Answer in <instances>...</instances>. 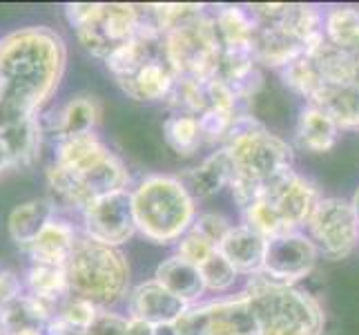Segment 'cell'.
I'll list each match as a JSON object with an SVG mask.
<instances>
[{
	"label": "cell",
	"mask_w": 359,
	"mask_h": 335,
	"mask_svg": "<svg viewBox=\"0 0 359 335\" xmlns=\"http://www.w3.org/2000/svg\"><path fill=\"white\" fill-rule=\"evenodd\" d=\"M165 54L179 79H217L224 45L215 27L212 11L196 5L188 16L165 34Z\"/></svg>",
	"instance_id": "cell-8"
},
{
	"label": "cell",
	"mask_w": 359,
	"mask_h": 335,
	"mask_svg": "<svg viewBox=\"0 0 359 335\" xmlns=\"http://www.w3.org/2000/svg\"><path fill=\"white\" fill-rule=\"evenodd\" d=\"M128 320L130 317L109 311V308H103V311L96 315V320L92 322V324L85 331H81V335H126Z\"/></svg>",
	"instance_id": "cell-32"
},
{
	"label": "cell",
	"mask_w": 359,
	"mask_h": 335,
	"mask_svg": "<svg viewBox=\"0 0 359 335\" xmlns=\"http://www.w3.org/2000/svg\"><path fill=\"white\" fill-rule=\"evenodd\" d=\"M101 311H103V308H98L94 302L85 300V297L69 295L67 300H65L63 304H60L58 315L63 317V320L67 322V324L81 335V331L88 329Z\"/></svg>",
	"instance_id": "cell-29"
},
{
	"label": "cell",
	"mask_w": 359,
	"mask_h": 335,
	"mask_svg": "<svg viewBox=\"0 0 359 335\" xmlns=\"http://www.w3.org/2000/svg\"><path fill=\"white\" fill-rule=\"evenodd\" d=\"M98 121H101V105L94 96H74L58 110L54 132L56 139L63 136H76L96 132Z\"/></svg>",
	"instance_id": "cell-25"
},
{
	"label": "cell",
	"mask_w": 359,
	"mask_h": 335,
	"mask_svg": "<svg viewBox=\"0 0 359 335\" xmlns=\"http://www.w3.org/2000/svg\"><path fill=\"white\" fill-rule=\"evenodd\" d=\"M188 304L181 302L177 295H172L168 289L152 277L147 282L136 284L128 295V311L130 317L141 320L156 329H170L181 320L188 311Z\"/></svg>",
	"instance_id": "cell-14"
},
{
	"label": "cell",
	"mask_w": 359,
	"mask_h": 335,
	"mask_svg": "<svg viewBox=\"0 0 359 335\" xmlns=\"http://www.w3.org/2000/svg\"><path fill=\"white\" fill-rule=\"evenodd\" d=\"M0 139H3L7 145L14 168L32 166L41 152V139H43L39 117L0 126Z\"/></svg>",
	"instance_id": "cell-24"
},
{
	"label": "cell",
	"mask_w": 359,
	"mask_h": 335,
	"mask_svg": "<svg viewBox=\"0 0 359 335\" xmlns=\"http://www.w3.org/2000/svg\"><path fill=\"white\" fill-rule=\"evenodd\" d=\"M163 139L179 157H192L205 145L199 117L183 114V112H172L165 119Z\"/></svg>",
	"instance_id": "cell-26"
},
{
	"label": "cell",
	"mask_w": 359,
	"mask_h": 335,
	"mask_svg": "<svg viewBox=\"0 0 359 335\" xmlns=\"http://www.w3.org/2000/svg\"><path fill=\"white\" fill-rule=\"evenodd\" d=\"M215 253H217V246H212L203 237V235H199L196 230L190 228L177 242V253L175 255H179L181 259H185V262H190V264L201 268Z\"/></svg>",
	"instance_id": "cell-30"
},
{
	"label": "cell",
	"mask_w": 359,
	"mask_h": 335,
	"mask_svg": "<svg viewBox=\"0 0 359 335\" xmlns=\"http://www.w3.org/2000/svg\"><path fill=\"white\" fill-rule=\"evenodd\" d=\"M58 215L56 206L52 204L49 197H41V199H29L20 206H16L9 213L7 219V230L9 237L18 248L27 251L32 242L43 232V228L49 221Z\"/></svg>",
	"instance_id": "cell-21"
},
{
	"label": "cell",
	"mask_w": 359,
	"mask_h": 335,
	"mask_svg": "<svg viewBox=\"0 0 359 335\" xmlns=\"http://www.w3.org/2000/svg\"><path fill=\"white\" fill-rule=\"evenodd\" d=\"M25 289H27V295L43 302L49 311L56 315L60 304L69 297V284H67L65 266L32 264L27 275H25Z\"/></svg>",
	"instance_id": "cell-23"
},
{
	"label": "cell",
	"mask_w": 359,
	"mask_h": 335,
	"mask_svg": "<svg viewBox=\"0 0 359 335\" xmlns=\"http://www.w3.org/2000/svg\"><path fill=\"white\" fill-rule=\"evenodd\" d=\"M158 335H172V333H170V329H161Z\"/></svg>",
	"instance_id": "cell-37"
},
{
	"label": "cell",
	"mask_w": 359,
	"mask_h": 335,
	"mask_svg": "<svg viewBox=\"0 0 359 335\" xmlns=\"http://www.w3.org/2000/svg\"><path fill=\"white\" fill-rule=\"evenodd\" d=\"M339 134L341 130L335 123V119L326 114L321 107L308 105V103L306 107H302L299 119H297V126H294V141L304 152L324 155L332 150L339 139Z\"/></svg>",
	"instance_id": "cell-19"
},
{
	"label": "cell",
	"mask_w": 359,
	"mask_h": 335,
	"mask_svg": "<svg viewBox=\"0 0 359 335\" xmlns=\"http://www.w3.org/2000/svg\"><path fill=\"white\" fill-rule=\"evenodd\" d=\"M319 199L321 195L317 185L308 177L299 175L297 170L290 172L286 179L272 185L262 197V202H266L272 208V213L277 215L283 232H297L306 228Z\"/></svg>",
	"instance_id": "cell-13"
},
{
	"label": "cell",
	"mask_w": 359,
	"mask_h": 335,
	"mask_svg": "<svg viewBox=\"0 0 359 335\" xmlns=\"http://www.w3.org/2000/svg\"><path fill=\"white\" fill-rule=\"evenodd\" d=\"M154 280L188 306L199 304L201 295L208 293L201 268L185 262L179 255H170L168 259H163L154 270Z\"/></svg>",
	"instance_id": "cell-20"
},
{
	"label": "cell",
	"mask_w": 359,
	"mask_h": 335,
	"mask_svg": "<svg viewBox=\"0 0 359 335\" xmlns=\"http://www.w3.org/2000/svg\"><path fill=\"white\" fill-rule=\"evenodd\" d=\"M109 155H112V150L98 139V134L88 132V134L56 139L54 164L60 166L63 170H67V172H72L74 177H83L85 172L96 168Z\"/></svg>",
	"instance_id": "cell-17"
},
{
	"label": "cell",
	"mask_w": 359,
	"mask_h": 335,
	"mask_svg": "<svg viewBox=\"0 0 359 335\" xmlns=\"http://www.w3.org/2000/svg\"><path fill=\"white\" fill-rule=\"evenodd\" d=\"M132 210L141 237L170 246L194 226L196 199L179 177L150 175L132 188Z\"/></svg>",
	"instance_id": "cell-3"
},
{
	"label": "cell",
	"mask_w": 359,
	"mask_h": 335,
	"mask_svg": "<svg viewBox=\"0 0 359 335\" xmlns=\"http://www.w3.org/2000/svg\"><path fill=\"white\" fill-rule=\"evenodd\" d=\"M212 18L226 52H252L257 22L250 9L239 5H224L212 11Z\"/></svg>",
	"instance_id": "cell-22"
},
{
	"label": "cell",
	"mask_w": 359,
	"mask_h": 335,
	"mask_svg": "<svg viewBox=\"0 0 359 335\" xmlns=\"http://www.w3.org/2000/svg\"><path fill=\"white\" fill-rule=\"evenodd\" d=\"M351 204H353V208H355V213H357V219H359V188L355 190V195H353V199H351Z\"/></svg>",
	"instance_id": "cell-36"
},
{
	"label": "cell",
	"mask_w": 359,
	"mask_h": 335,
	"mask_svg": "<svg viewBox=\"0 0 359 335\" xmlns=\"http://www.w3.org/2000/svg\"><path fill=\"white\" fill-rule=\"evenodd\" d=\"M65 18L76 32L85 52L109 58L118 47L132 41L145 20V5L126 3H69Z\"/></svg>",
	"instance_id": "cell-7"
},
{
	"label": "cell",
	"mask_w": 359,
	"mask_h": 335,
	"mask_svg": "<svg viewBox=\"0 0 359 335\" xmlns=\"http://www.w3.org/2000/svg\"><path fill=\"white\" fill-rule=\"evenodd\" d=\"M326 39L335 45H359V9L337 5L324 11Z\"/></svg>",
	"instance_id": "cell-27"
},
{
	"label": "cell",
	"mask_w": 359,
	"mask_h": 335,
	"mask_svg": "<svg viewBox=\"0 0 359 335\" xmlns=\"http://www.w3.org/2000/svg\"><path fill=\"white\" fill-rule=\"evenodd\" d=\"M69 295L85 297L98 308H112L130 295V266L121 248L81 235L65 264Z\"/></svg>",
	"instance_id": "cell-6"
},
{
	"label": "cell",
	"mask_w": 359,
	"mask_h": 335,
	"mask_svg": "<svg viewBox=\"0 0 359 335\" xmlns=\"http://www.w3.org/2000/svg\"><path fill=\"white\" fill-rule=\"evenodd\" d=\"M7 168H14V164H11V155H9V150H7L5 141L0 139V172L7 170Z\"/></svg>",
	"instance_id": "cell-35"
},
{
	"label": "cell",
	"mask_w": 359,
	"mask_h": 335,
	"mask_svg": "<svg viewBox=\"0 0 359 335\" xmlns=\"http://www.w3.org/2000/svg\"><path fill=\"white\" fill-rule=\"evenodd\" d=\"M172 335H257V320L248 295L221 297L212 302H199L181 315Z\"/></svg>",
	"instance_id": "cell-10"
},
{
	"label": "cell",
	"mask_w": 359,
	"mask_h": 335,
	"mask_svg": "<svg viewBox=\"0 0 359 335\" xmlns=\"http://www.w3.org/2000/svg\"><path fill=\"white\" fill-rule=\"evenodd\" d=\"M306 56L317 79L306 103L330 114L341 132H359V45H335L326 39Z\"/></svg>",
	"instance_id": "cell-4"
},
{
	"label": "cell",
	"mask_w": 359,
	"mask_h": 335,
	"mask_svg": "<svg viewBox=\"0 0 359 335\" xmlns=\"http://www.w3.org/2000/svg\"><path fill=\"white\" fill-rule=\"evenodd\" d=\"M161 329L152 327V324H147V322H141V320H134L130 317L128 320V331L126 335H158Z\"/></svg>",
	"instance_id": "cell-34"
},
{
	"label": "cell",
	"mask_w": 359,
	"mask_h": 335,
	"mask_svg": "<svg viewBox=\"0 0 359 335\" xmlns=\"http://www.w3.org/2000/svg\"><path fill=\"white\" fill-rule=\"evenodd\" d=\"M224 147L232 164L228 188L239 210L257 204L272 185L294 172V152L290 143L268 132L248 112L237 117Z\"/></svg>",
	"instance_id": "cell-2"
},
{
	"label": "cell",
	"mask_w": 359,
	"mask_h": 335,
	"mask_svg": "<svg viewBox=\"0 0 359 335\" xmlns=\"http://www.w3.org/2000/svg\"><path fill=\"white\" fill-rule=\"evenodd\" d=\"M306 235L317 246L319 257L328 262L351 257L359 244V219L353 204L341 197H321L306 223Z\"/></svg>",
	"instance_id": "cell-9"
},
{
	"label": "cell",
	"mask_w": 359,
	"mask_h": 335,
	"mask_svg": "<svg viewBox=\"0 0 359 335\" xmlns=\"http://www.w3.org/2000/svg\"><path fill=\"white\" fill-rule=\"evenodd\" d=\"M266 246H268V239L264 235H259L252 228L239 223V226H232V230L226 235V239L219 244L217 251L237 268L239 275L252 277V275H259L264 268Z\"/></svg>",
	"instance_id": "cell-16"
},
{
	"label": "cell",
	"mask_w": 359,
	"mask_h": 335,
	"mask_svg": "<svg viewBox=\"0 0 359 335\" xmlns=\"http://www.w3.org/2000/svg\"><path fill=\"white\" fill-rule=\"evenodd\" d=\"M67 47L49 27H20L0 39V126L39 117L65 74Z\"/></svg>",
	"instance_id": "cell-1"
},
{
	"label": "cell",
	"mask_w": 359,
	"mask_h": 335,
	"mask_svg": "<svg viewBox=\"0 0 359 335\" xmlns=\"http://www.w3.org/2000/svg\"><path fill=\"white\" fill-rule=\"evenodd\" d=\"M81 232L94 242L121 248L136 235L132 190H116L98 197L81 213Z\"/></svg>",
	"instance_id": "cell-11"
},
{
	"label": "cell",
	"mask_w": 359,
	"mask_h": 335,
	"mask_svg": "<svg viewBox=\"0 0 359 335\" xmlns=\"http://www.w3.org/2000/svg\"><path fill=\"white\" fill-rule=\"evenodd\" d=\"M248 295L257 320V335H321L326 313L317 297L297 287L270 282L266 275L248 277Z\"/></svg>",
	"instance_id": "cell-5"
},
{
	"label": "cell",
	"mask_w": 359,
	"mask_h": 335,
	"mask_svg": "<svg viewBox=\"0 0 359 335\" xmlns=\"http://www.w3.org/2000/svg\"><path fill=\"white\" fill-rule=\"evenodd\" d=\"M81 235L83 232H79L69 219H63L56 215L27 248L32 264L65 266L72 251H74V246H76L81 239Z\"/></svg>",
	"instance_id": "cell-15"
},
{
	"label": "cell",
	"mask_w": 359,
	"mask_h": 335,
	"mask_svg": "<svg viewBox=\"0 0 359 335\" xmlns=\"http://www.w3.org/2000/svg\"><path fill=\"white\" fill-rule=\"evenodd\" d=\"M319 251L304 230L268 239L262 275L283 287H297L317 266Z\"/></svg>",
	"instance_id": "cell-12"
},
{
	"label": "cell",
	"mask_w": 359,
	"mask_h": 335,
	"mask_svg": "<svg viewBox=\"0 0 359 335\" xmlns=\"http://www.w3.org/2000/svg\"><path fill=\"white\" fill-rule=\"evenodd\" d=\"M179 179L194 199H208V197L217 195L226 185H230L232 179V164L228 150L226 147H217L199 166L181 172Z\"/></svg>",
	"instance_id": "cell-18"
},
{
	"label": "cell",
	"mask_w": 359,
	"mask_h": 335,
	"mask_svg": "<svg viewBox=\"0 0 359 335\" xmlns=\"http://www.w3.org/2000/svg\"><path fill=\"white\" fill-rule=\"evenodd\" d=\"M22 287L25 284L18 280L16 272L11 270H0V308L11 304L14 300L22 295Z\"/></svg>",
	"instance_id": "cell-33"
},
{
	"label": "cell",
	"mask_w": 359,
	"mask_h": 335,
	"mask_svg": "<svg viewBox=\"0 0 359 335\" xmlns=\"http://www.w3.org/2000/svg\"><path fill=\"white\" fill-rule=\"evenodd\" d=\"M201 275H203L205 291L208 293H217V295L230 293L234 289V284H237V280H239L237 268H234L219 251L201 266Z\"/></svg>",
	"instance_id": "cell-28"
},
{
	"label": "cell",
	"mask_w": 359,
	"mask_h": 335,
	"mask_svg": "<svg viewBox=\"0 0 359 335\" xmlns=\"http://www.w3.org/2000/svg\"><path fill=\"white\" fill-rule=\"evenodd\" d=\"M232 226H234V223H230V219L226 215H221V213H201V215H196L192 230L203 235L210 244L219 248V244L226 239V235L232 230Z\"/></svg>",
	"instance_id": "cell-31"
}]
</instances>
